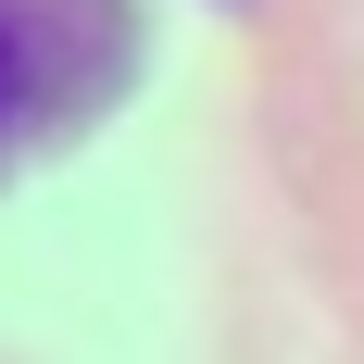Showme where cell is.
<instances>
[{
    "instance_id": "cell-1",
    "label": "cell",
    "mask_w": 364,
    "mask_h": 364,
    "mask_svg": "<svg viewBox=\"0 0 364 364\" xmlns=\"http://www.w3.org/2000/svg\"><path fill=\"white\" fill-rule=\"evenodd\" d=\"M0 113H13V38H0Z\"/></svg>"
}]
</instances>
